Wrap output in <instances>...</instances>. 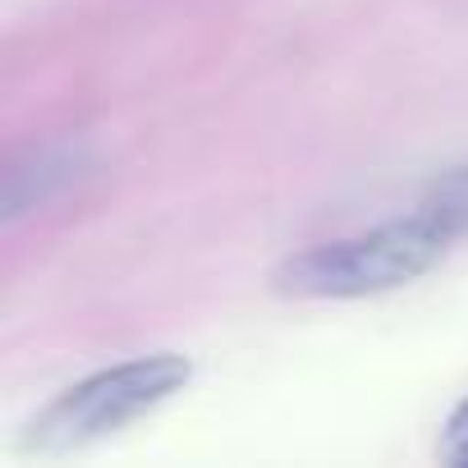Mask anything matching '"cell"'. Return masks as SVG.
<instances>
[{
    "instance_id": "cell-1",
    "label": "cell",
    "mask_w": 468,
    "mask_h": 468,
    "mask_svg": "<svg viewBox=\"0 0 468 468\" xmlns=\"http://www.w3.org/2000/svg\"><path fill=\"white\" fill-rule=\"evenodd\" d=\"M450 234L418 207L413 216H395L285 258L271 285L290 299H367L418 281L450 253Z\"/></svg>"
},
{
    "instance_id": "cell-2",
    "label": "cell",
    "mask_w": 468,
    "mask_h": 468,
    "mask_svg": "<svg viewBox=\"0 0 468 468\" xmlns=\"http://www.w3.org/2000/svg\"><path fill=\"white\" fill-rule=\"evenodd\" d=\"M193 377V363L184 354H147V358H129L115 367H101L83 381H74L69 390H60L24 431V450L37 454H60L88 441H101L129 422H138L143 413L161 409L175 390H184Z\"/></svg>"
},
{
    "instance_id": "cell-3",
    "label": "cell",
    "mask_w": 468,
    "mask_h": 468,
    "mask_svg": "<svg viewBox=\"0 0 468 468\" xmlns=\"http://www.w3.org/2000/svg\"><path fill=\"white\" fill-rule=\"evenodd\" d=\"M79 147H42L28 161H15L5 175V216H19L33 202H47L51 188H65L79 170Z\"/></svg>"
},
{
    "instance_id": "cell-4",
    "label": "cell",
    "mask_w": 468,
    "mask_h": 468,
    "mask_svg": "<svg viewBox=\"0 0 468 468\" xmlns=\"http://www.w3.org/2000/svg\"><path fill=\"white\" fill-rule=\"evenodd\" d=\"M418 207L450 234V239H463L468 234V165H454V170L436 175Z\"/></svg>"
},
{
    "instance_id": "cell-5",
    "label": "cell",
    "mask_w": 468,
    "mask_h": 468,
    "mask_svg": "<svg viewBox=\"0 0 468 468\" xmlns=\"http://www.w3.org/2000/svg\"><path fill=\"white\" fill-rule=\"evenodd\" d=\"M441 459L454 463V468H468V399H459L445 418V431H441Z\"/></svg>"
}]
</instances>
